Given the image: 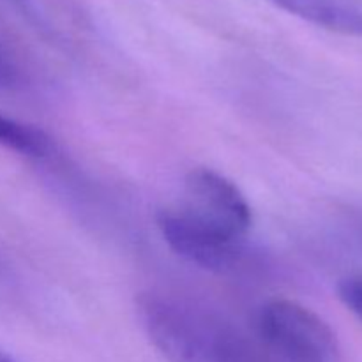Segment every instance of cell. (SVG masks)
Segmentation results:
<instances>
[{"instance_id": "1", "label": "cell", "mask_w": 362, "mask_h": 362, "mask_svg": "<svg viewBox=\"0 0 362 362\" xmlns=\"http://www.w3.org/2000/svg\"><path fill=\"white\" fill-rule=\"evenodd\" d=\"M166 246L182 260L226 271L243 257L253 211L233 180L212 168H193L184 179L182 197L156 216Z\"/></svg>"}, {"instance_id": "2", "label": "cell", "mask_w": 362, "mask_h": 362, "mask_svg": "<svg viewBox=\"0 0 362 362\" xmlns=\"http://www.w3.org/2000/svg\"><path fill=\"white\" fill-rule=\"evenodd\" d=\"M138 317L152 345L168 362H271L251 331L168 293H144Z\"/></svg>"}, {"instance_id": "3", "label": "cell", "mask_w": 362, "mask_h": 362, "mask_svg": "<svg viewBox=\"0 0 362 362\" xmlns=\"http://www.w3.org/2000/svg\"><path fill=\"white\" fill-rule=\"evenodd\" d=\"M251 332L271 362H343L331 325L297 300L262 304Z\"/></svg>"}, {"instance_id": "4", "label": "cell", "mask_w": 362, "mask_h": 362, "mask_svg": "<svg viewBox=\"0 0 362 362\" xmlns=\"http://www.w3.org/2000/svg\"><path fill=\"white\" fill-rule=\"evenodd\" d=\"M304 21L362 37V4L357 0H269Z\"/></svg>"}, {"instance_id": "5", "label": "cell", "mask_w": 362, "mask_h": 362, "mask_svg": "<svg viewBox=\"0 0 362 362\" xmlns=\"http://www.w3.org/2000/svg\"><path fill=\"white\" fill-rule=\"evenodd\" d=\"M0 147L25 158L42 159L52 152V140L39 127L0 113Z\"/></svg>"}, {"instance_id": "6", "label": "cell", "mask_w": 362, "mask_h": 362, "mask_svg": "<svg viewBox=\"0 0 362 362\" xmlns=\"http://www.w3.org/2000/svg\"><path fill=\"white\" fill-rule=\"evenodd\" d=\"M338 297L343 306L362 322V274H352L339 279Z\"/></svg>"}, {"instance_id": "7", "label": "cell", "mask_w": 362, "mask_h": 362, "mask_svg": "<svg viewBox=\"0 0 362 362\" xmlns=\"http://www.w3.org/2000/svg\"><path fill=\"white\" fill-rule=\"evenodd\" d=\"M0 362H20V361L14 359L13 356H9V354L4 352V350L0 349Z\"/></svg>"}]
</instances>
